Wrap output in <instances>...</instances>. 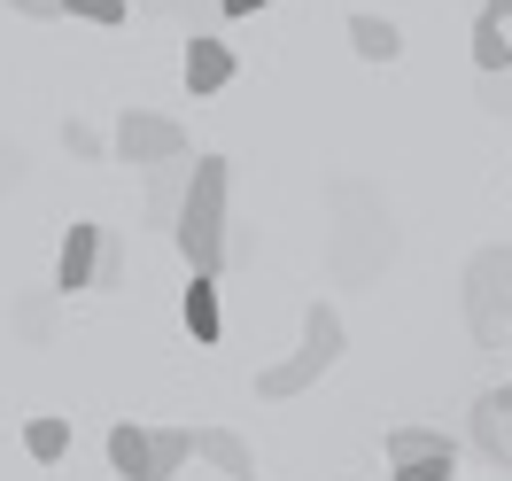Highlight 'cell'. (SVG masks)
<instances>
[{
	"instance_id": "obj_15",
	"label": "cell",
	"mask_w": 512,
	"mask_h": 481,
	"mask_svg": "<svg viewBox=\"0 0 512 481\" xmlns=\"http://www.w3.org/2000/svg\"><path fill=\"white\" fill-rule=\"evenodd\" d=\"M148 450H156V481H171L194 458V427H148Z\"/></svg>"
},
{
	"instance_id": "obj_18",
	"label": "cell",
	"mask_w": 512,
	"mask_h": 481,
	"mask_svg": "<svg viewBox=\"0 0 512 481\" xmlns=\"http://www.w3.org/2000/svg\"><path fill=\"white\" fill-rule=\"evenodd\" d=\"M94 288H125V241L101 225V264H94Z\"/></svg>"
},
{
	"instance_id": "obj_4",
	"label": "cell",
	"mask_w": 512,
	"mask_h": 481,
	"mask_svg": "<svg viewBox=\"0 0 512 481\" xmlns=\"http://www.w3.org/2000/svg\"><path fill=\"white\" fill-rule=\"evenodd\" d=\"M109 156L117 163H187V125H171L156 109H125L109 132Z\"/></svg>"
},
{
	"instance_id": "obj_19",
	"label": "cell",
	"mask_w": 512,
	"mask_h": 481,
	"mask_svg": "<svg viewBox=\"0 0 512 481\" xmlns=\"http://www.w3.org/2000/svg\"><path fill=\"white\" fill-rule=\"evenodd\" d=\"M458 474V458H412V466H396L388 481H450Z\"/></svg>"
},
{
	"instance_id": "obj_17",
	"label": "cell",
	"mask_w": 512,
	"mask_h": 481,
	"mask_svg": "<svg viewBox=\"0 0 512 481\" xmlns=\"http://www.w3.org/2000/svg\"><path fill=\"white\" fill-rule=\"evenodd\" d=\"M63 16H78V24H101V32H117V24H125V0H63Z\"/></svg>"
},
{
	"instance_id": "obj_10",
	"label": "cell",
	"mask_w": 512,
	"mask_h": 481,
	"mask_svg": "<svg viewBox=\"0 0 512 481\" xmlns=\"http://www.w3.org/2000/svg\"><path fill=\"white\" fill-rule=\"evenodd\" d=\"M109 474L125 481H156V450H148V427H109Z\"/></svg>"
},
{
	"instance_id": "obj_9",
	"label": "cell",
	"mask_w": 512,
	"mask_h": 481,
	"mask_svg": "<svg viewBox=\"0 0 512 481\" xmlns=\"http://www.w3.org/2000/svg\"><path fill=\"white\" fill-rule=\"evenodd\" d=\"M179 319H187V334L202 342V350H210V342L225 334V311H218V280H202V272H194V280H187V295H179Z\"/></svg>"
},
{
	"instance_id": "obj_3",
	"label": "cell",
	"mask_w": 512,
	"mask_h": 481,
	"mask_svg": "<svg viewBox=\"0 0 512 481\" xmlns=\"http://www.w3.org/2000/svg\"><path fill=\"white\" fill-rule=\"evenodd\" d=\"M466 326L481 350H512V241L466 264Z\"/></svg>"
},
{
	"instance_id": "obj_21",
	"label": "cell",
	"mask_w": 512,
	"mask_h": 481,
	"mask_svg": "<svg viewBox=\"0 0 512 481\" xmlns=\"http://www.w3.org/2000/svg\"><path fill=\"white\" fill-rule=\"evenodd\" d=\"M256 8H272V0H218V16H256Z\"/></svg>"
},
{
	"instance_id": "obj_22",
	"label": "cell",
	"mask_w": 512,
	"mask_h": 481,
	"mask_svg": "<svg viewBox=\"0 0 512 481\" xmlns=\"http://www.w3.org/2000/svg\"><path fill=\"white\" fill-rule=\"evenodd\" d=\"M489 109H505V117H512V86H497V78H489Z\"/></svg>"
},
{
	"instance_id": "obj_2",
	"label": "cell",
	"mask_w": 512,
	"mask_h": 481,
	"mask_svg": "<svg viewBox=\"0 0 512 481\" xmlns=\"http://www.w3.org/2000/svg\"><path fill=\"white\" fill-rule=\"evenodd\" d=\"M342 342H350V334H342V311H334V303H311V311H303V350L280 357V365H264V373H256V396H272V404H280V396H303L319 373H334Z\"/></svg>"
},
{
	"instance_id": "obj_14",
	"label": "cell",
	"mask_w": 512,
	"mask_h": 481,
	"mask_svg": "<svg viewBox=\"0 0 512 481\" xmlns=\"http://www.w3.org/2000/svg\"><path fill=\"white\" fill-rule=\"evenodd\" d=\"M474 70L481 78H505L512 70V32L497 24V16H474Z\"/></svg>"
},
{
	"instance_id": "obj_6",
	"label": "cell",
	"mask_w": 512,
	"mask_h": 481,
	"mask_svg": "<svg viewBox=\"0 0 512 481\" xmlns=\"http://www.w3.org/2000/svg\"><path fill=\"white\" fill-rule=\"evenodd\" d=\"M94 264H101V225L78 218V225L63 233V249H55V288H63V295L94 288Z\"/></svg>"
},
{
	"instance_id": "obj_13",
	"label": "cell",
	"mask_w": 512,
	"mask_h": 481,
	"mask_svg": "<svg viewBox=\"0 0 512 481\" xmlns=\"http://www.w3.org/2000/svg\"><path fill=\"white\" fill-rule=\"evenodd\" d=\"M179 194H187V163H148V218L171 233L179 218Z\"/></svg>"
},
{
	"instance_id": "obj_20",
	"label": "cell",
	"mask_w": 512,
	"mask_h": 481,
	"mask_svg": "<svg viewBox=\"0 0 512 481\" xmlns=\"http://www.w3.org/2000/svg\"><path fill=\"white\" fill-rule=\"evenodd\" d=\"M16 16H63V0H8Z\"/></svg>"
},
{
	"instance_id": "obj_5",
	"label": "cell",
	"mask_w": 512,
	"mask_h": 481,
	"mask_svg": "<svg viewBox=\"0 0 512 481\" xmlns=\"http://www.w3.org/2000/svg\"><path fill=\"white\" fill-rule=\"evenodd\" d=\"M474 450L497 466V474H512V381L489 388V396L474 404Z\"/></svg>"
},
{
	"instance_id": "obj_1",
	"label": "cell",
	"mask_w": 512,
	"mask_h": 481,
	"mask_svg": "<svg viewBox=\"0 0 512 481\" xmlns=\"http://www.w3.org/2000/svg\"><path fill=\"white\" fill-rule=\"evenodd\" d=\"M171 241H179L187 272H202V280L225 272V257H233V225H225V156H194L187 163V194H179Z\"/></svg>"
},
{
	"instance_id": "obj_11",
	"label": "cell",
	"mask_w": 512,
	"mask_h": 481,
	"mask_svg": "<svg viewBox=\"0 0 512 481\" xmlns=\"http://www.w3.org/2000/svg\"><path fill=\"white\" fill-rule=\"evenodd\" d=\"M412 458H458L443 427H388V466H412Z\"/></svg>"
},
{
	"instance_id": "obj_8",
	"label": "cell",
	"mask_w": 512,
	"mask_h": 481,
	"mask_svg": "<svg viewBox=\"0 0 512 481\" xmlns=\"http://www.w3.org/2000/svg\"><path fill=\"white\" fill-rule=\"evenodd\" d=\"M194 458H210L218 474H233V481H249L256 474V450L233 435V427H194Z\"/></svg>"
},
{
	"instance_id": "obj_23",
	"label": "cell",
	"mask_w": 512,
	"mask_h": 481,
	"mask_svg": "<svg viewBox=\"0 0 512 481\" xmlns=\"http://www.w3.org/2000/svg\"><path fill=\"white\" fill-rule=\"evenodd\" d=\"M481 16H497V24H512V0H481Z\"/></svg>"
},
{
	"instance_id": "obj_16",
	"label": "cell",
	"mask_w": 512,
	"mask_h": 481,
	"mask_svg": "<svg viewBox=\"0 0 512 481\" xmlns=\"http://www.w3.org/2000/svg\"><path fill=\"white\" fill-rule=\"evenodd\" d=\"M24 450H32L39 466H55V458H63V450H70V419H55V412H39L32 427H24Z\"/></svg>"
},
{
	"instance_id": "obj_7",
	"label": "cell",
	"mask_w": 512,
	"mask_h": 481,
	"mask_svg": "<svg viewBox=\"0 0 512 481\" xmlns=\"http://www.w3.org/2000/svg\"><path fill=\"white\" fill-rule=\"evenodd\" d=\"M225 86H233V47L210 39V32H194L187 39V94L202 101V94H225Z\"/></svg>"
},
{
	"instance_id": "obj_12",
	"label": "cell",
	"mask_w": 512,
	"mask_h": 481,
	"mask_svg": "<svg viewBox=\"0 0 512 481\" xmlns=\"http://www.w3.org/2000/svg\"><path fill=\"white\" fill-rule=\"evenodd\" d=\"M350 47L365 55V63H396V55H404V32H396L388 16H365V8H357L350 16Z\"/></svg>"
}]
</instances>
